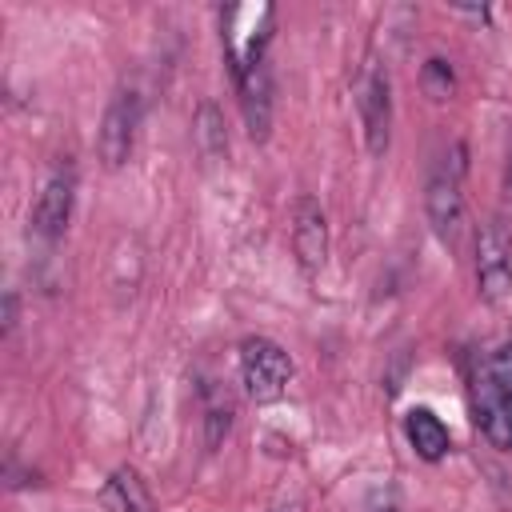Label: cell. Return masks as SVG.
<instances>
[{
  "mask_svg": "<svg viewBox=\"0 0 512 512\" xmlns=\"http://www.w3.org/2000/svg\"><path fill=\"white\" fill-rule=\"evenodd\" d=\"M72 200H76V176L72 168H52L40 196H36V208H32V220H28V232L40 240V244H56L72 220Z\"/></svg>",
  "mask_w": 512,
  "mask_h": 512,
  "instance_id": "obj_6",
  "label": "cell"
},
{
  "mask_svg": "<svg viewBox=\"0 0 512 512\" xmlns=\"http://www.w3.org/2000/svg\"><path fill=\"white\" fill-rule=\"evenodd\" d=\"M100 508L104 512H156V500L136 468H116L100 488Z\"/></svg>",
  "mask_w": 512,
  "mask_h": 512,
  "instance_id": "obj_11",
  "label": "cell"
},
{
  "mask_svg": "<svg viewBox=\"0 0 512 512\" xmlns=\"http://www.w3.org/2000/svg\"><path fill=\"white\" fill-rule=\"evenodd\" d=\"M504 204L512 212V136H508V152H504Z\"/></svg>",
  "mask_w": 512,
  "mask_h": 512,
  "instance_id": "obj_17",
  "label": "cell"
},
{
  "mask_svg": "<svg viewBox=\"0 0 512 512\" xmlns=\"http://www.w3.org/2000/svg\"><path fill=\"white\" fill-rule=\"evenodd\" d=\"M288 380H292V356L272 336L240 340V384L252 404H276L288 392Z\"/></svg>",
  "mask_w": 512,
  "mask_h": 512,
  "instance_id": "obj_1",
  "label": "cell"
},
{
  "mask_svg": "<svg viewBox=\"0 0 512 512\" xmlns=\"http://www.w3.org/2000/svg\"><path fill=\"white\" fill-rule=\"evenodd\" d=\"M192 140H196V152L204 160H224L228 156V124H224V112L216 100H200L196 112H192Z\"/></svg>",
  "mask_w": 512,
  "mask_h": 512,
  "instance_id": "obj_12",
  "label": "cell"
},
{
  "mask_svg": "<svg viewBox=\"0 0 512 512\" xmlns=\"http://www.w3.org/2000/svg\"><path fill=\"white\" fill-rule=\"evenodd\" d=\"M200 408H204V448L216 452V448L228 440V432H232V416H236L232 396H228L220 384H204Z\"/></svg>",
  "mask_w": 512,
  "mask_h": 512,
  "instance_id": "obj_13",
  "label": "cell"
},
{
  "mask_svg": "<svg viewBox=\"0 0 512 512\" xmlns=\"http://www.w3.org/2000/svg\"><path fill=\"white\" fill-rule=\"evenodd\" d=\"M272 512H296V508H292V504H276Z\"/></svg>",
  "mask_w": 512,
  "mask_h": 512,
  "instance_id": "obj_19",
  "label": "cell"
},
{
  "mask_svg": "<svg viewBox=\"0 0 512 512\" xmlns=\"http://www.w3.org/2000/svg\"><path fill=\"white\" fill-rule=\"evenodd\" d=\"M16 324H20V296H16V288H8L4 292V336H12Z\"/></svg>",
  "mask_w": 512,
  "mask_h": 512,
  "instance_id": "obj_16",
  "label": "cell"
},
{
  "mask_svg": "<svg viewBox=\"0 0 512 512\" xmlns=\"http://www.w3.org/2000/svg\"><path fill=\"white\" fill-rule=\"evenodd\" d=\"M236 92H240V108H244L248 136H252L256 144H264L268 132H272V72H268V60H264V64H252V68L236 80Z\"/></svg>",
  "mask_w": 512,
  "mask_h": 512,
  "instance_id": "obj_9",
  "label": "cell"
},
{
  "mask_svg": "<svg viewBox=\"0 0 512 512\" xmlns=\"http://www.w3.org/2000/svg\"><path fill=\"white\" fill-rule=\"evenodd\" d=\"M512 292V232L504 220H488L476 232V296L484 304H504Z\"/></svg>",
  "mask_w": 512,
  "mask_h": 512,
  "instance_id": "obj_2",
  "label": "cell"
},
{
  "mask_svg": "<svg viewBox=\"0 0 512 512\" xmlns=\"http://www.w3.org/2000/svg\"><path fill=\"white\" fill-rule=\"evenodd\" d=\"M472 412L484 440L500 452H512V396L492 380L488 364H480L472 376Z\"/></svg>",
  "mask_w": 512,
  "mask_h": 512,
  "instance_id": "obj_8",
  "label": "cell"
},
{
  "mask_svg": "<svg viewBox=\"0 0 512 512\" xmlns=\"http://www.w3.org/2000/svg\"><path fill=\"white\" fill-rule=\"evenodd\" d=\"M356 112H360V124H364L368 152L372 156H384L388 144H392V84H388V72H380L376 64H368L360 72Z\"/></svg>",
  "mask_w": 512,
  "mask_h": 512,
  "instance_id": "obj_4",
  "label": "cell"
},
{
  "mask_svg": "<svg viewBox=\"0 0 512 512\" xmlns=\"http://www.w3.org/2000/svg\"><path fill=\"white\" fill-rule=\"evenodd\" d=\"M404 436H408L412 452L420 460H428V464H440L448 456V448H452V436H448V428L440 424V416L432 408H412L404 416Z\"/></svg>",
  "mask_w": 512,
  "mask_h": 512,
  "instance_id": "obj_10",
  "label": "cell"
},
{
  "mask_svg": "<svg viewBox=\"0 0 512 512\" xmlns=\"http://www.w3.org/2000/svg\"><path fill=\"white\" fill-rule=\"evenodd\" d=\"M136 128H140V96L132 88H120L108 100L100 132H96V152H100L104 168H124L128 164V156L136 148Z\"/></svg>",
  "mask_w": 512,
  "mask_h": 512,
  "instance_id": "obj_3",
  "label": "cell"
},
{
  "mask_svg": "<svg viewBox=\"0 0 512 512\" xmlns=\"http://www.w3.org/2000/svg\"><path fill=\"white\" fill-rule=\"evenodd\" d=\"M368 512H400V504H396V496H384V500H376Z\"/></svg>",
  "mask_w": 512,
  "mask_h": 512,
  "instance_id": "obj_18",
  "label": "cell"
},
{
  "mask_svg": "<svg viewBox=\"0 0 512 512\" xmlns=\"http://www.w3.org/2000/svg\"><path fill=\"white\" fill-rule=\"evenodd\" d=\"M420 84H424V92L432 96V100H452V92H456V76H452V64L444 60V56H432V60H424V68H420Z\"/></svg>",
  "mask_w": 512,
  "mask_h": 512,
  "instance_id": "obj_14",
  "label": "cell"
},
{
  "mask_svg": "<svg viewBox=\"0 0 512 512\" xmlns=\"http://www.w3.org/2000/svg\"><path fill=\"white\" fill-rule=\"evenodd\" d=\"M292 256L308 280L328 264V216L316 196H300L292 208Z\"/></svg>",
  "mask_w": 512,
  "mask_h": 512,
  "instance_id": "obj_7",
  "label": "cell"
},
{
  "mask_svg": "<svg viewBox=\"0 0 512 512\" xmlns=\"http://www.w3.org/2000/svg\"><path fill=\"white\" fill-rule=\"evenodd\" d=\"M488 364V372H492V380L512 396V336H504L496 348H492V356L484 360Z\"/></svg>",
  "mask_w": 512,
  "mask_h": 512,
  "instance_id": "obj_15",
  "label": "cell"
},
{
  "mask_svg": "<svg viewBox=\"0 0 512 512\" xmlns=\"http://www.w3.org/2000/svg\"><path fill=\"white\" fill-rule=\"evenodd\" d=\"M424 216L440 244L456 248L464 236V192H460V168H436L424 184Z\"/></svg>",
  "mask_w": 512,
  "mask_h": 512,
  "instance_id": "obj_5",
  "label": "cell"
}]
</instances>
